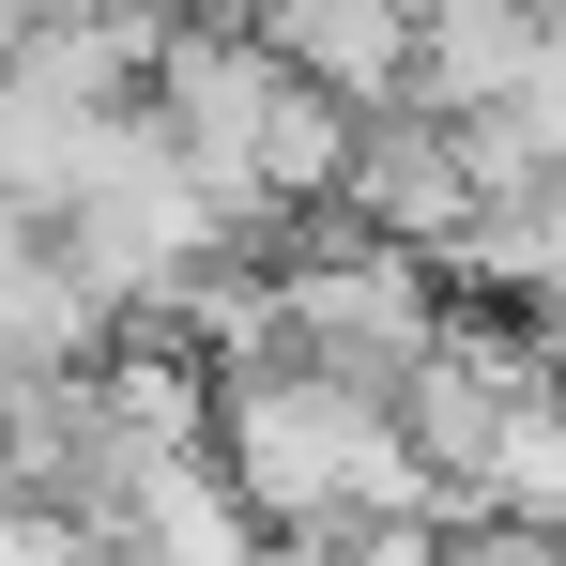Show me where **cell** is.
<instances>
[{"mask_svg":"<svg viewBox=\"0 0 566 566\" xmlns=\"http://www.w3.org/2000/svg\"><path fill=\"white\" fill-rule=\"evenodd\" d=\"M138 107L169 123V154L214 185L230 230H291V214H322L337 169H353V107L306 93L245 15H169V46H154Z\"/></svg>","mask_w":566,"mask_h":566,"instance_id":"cell-1","label":"cell"},{"mask_svg":"<svg viewBox=\"0 0 566 566\" xmlns=\"http://www.w3.org/2000/svg\"><path fill=\"white\" fill-rule=\"evenodd\" d=\"M214 474L245 490L261 536H368V521H413V505H429L398 398L353 382V368H306V353L214 382ZM429 521H444V505H429Z\"/></svg>","mask_w":566,"mask_h":566,"instance_id":"cell-2","label":"cell"},{"mask_svg":"<svg viewBox=\"0 0 566 566\" xmlns=\"http://www.w3.org/2000/svg\"><path fill=\"white\" fill-rule=\"evenodd\" d=\"M46 245L77 261V291H93L107 322H169V306H185L245 230L214 214V185L169 154V123H154V107H107L93 154H77V185L46 199Z\"/></svg>","mask_w":566,"mask_h":566,"instance_id":"cell-3","label":"cell"},{"mask_svg":"<svg viewBox=\"0 0 566 566\" xmlns=\"http://www.w3.org/2000/svg\"><path fill=\"white\" fill-rule=\"evenodd\" d=\"M77 536H93L107 566H261V521H245V490L214 474V444L107 474V505L77 521Z\"/></svg>","mask_w":566,"mask_h":566,"instance_id":"cell-4","label":"cell"},{"mask_svg":"<svg viewBox=\"0 0 566 566\" xmlns=\"http://www.w3.org/2000/svg\"><path fill=\"white\" fill-rule=\"evenodd\" d=\"M261 46H276L306 93H337L353 123L368 107H413V0H230Z\"/></svg>","mask_w":566,"mask_h":566,"instance_id":"cell-5","label":"cell"},{"mask_svg":"<svg viewBox=\"0 0 566 566\" xmlns=\"http://www.w3.org/2000/svg\"><path fill=\"white\" fill-rule=\"evenodd\" d=\"M444 521H490V536H566V382L505 398V429L474 444V474L444 490Z\"/></svg>","mask_w":566,"mask_h":566,"instance_id":"cell-6","label":"cell"},{"mask_svg":"<svg viewBox=\"0 0 566 566\" xmlns=\"http://www.w3.org/2000/svg\"><path fill=\"white\" fill-rule=\"evenodd\" d=\"M0 505H15V382H0Z\"/></svg>","mask_w":566,"mask_h":566,"instance_id":"cell-7","label":"cell"}]
</instances>
